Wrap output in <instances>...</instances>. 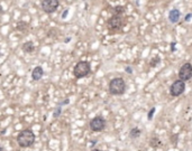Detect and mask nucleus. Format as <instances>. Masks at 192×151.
I'll return each instance as SVG.
<instances>
[{"label":"nucleus","instance_id":"a211bd4d","mask_svg":"<svg viewBox=\"0 0 192 151\" xmlns=\"http://www.w3.org/2000/svg\"><path fill=\"white\" fill-rule=\"evenodd\" d=\"M191 18H192V14H188V15L185 16L184 20H185V21H190V20H191Z\"/></svg>","mask_w":192,"mask_h":151},{"label":"nucleus","instance_id":"f03ea898","mask_svg":"<svg viewBox=\"0 0 192 151\" xmlns=\"http://www.w3.org/2000/svg\"><path fill=\"white\" fill-rule=\"evenodd\" d=\"M126 91V83L124 78L121 77H116L110 81L109 83V92L113 95H121Z\"/></svg>","mask_w":192,"mask_h":151},{"label":"nucleus","instance_id":"4468645a","mask_svg":"<svg viewBox=\"0 0 192 151\" xmlns=\"http://www.w3.org/2000/svg\"><path fill=\"white\" fill-rule=\"evenodd\" d=\"M114 11H115V15H119V16H120V15L125 11V8H124L122 6H117V7H115Z\"/></svg>","mask_w":192,"mask_h":151},{"label":"nucleus","instance_id":"423d86ee","mask_svg":"<svg viewBox=\"0 0 192 151\" xmlns=\"http://www.w3.org/2000/svg\"><path fill=\"white\" fill-rule=\"evenodd\" d=\"M184 90H185V82H183L181 79H177V81L173 82V84L171 85L170 93H171L172 96L176 97V96H180L184 92Z\"/></svg>","mask_w":192,"mask_h":151},{"label":"nucleus","instance_id":"f257e3e1","mask_svg":"<svg viewBox=\"0 0 192 151\" xmlns=\"http://www.w3.org/2000/svg\"><path fill=\"white\" fill-rule=\"evenodd\" d=\"M17 142L21 148H28L32 147L35 142V133L30 129H25L18 134Z\"/></svg>","mask_w":192,"mask_h":151},{"label":"nucleus","instance_id":"6ab92c4d","mask_svg":"<svg viewBox=\"0 0 192 151\" xmlns=\"http://www.w3.org/2000/svg\"><path fill=\"white\" fill-rule=\"evenodd\" d=\"M68 14H69V10L66 9V10H65V11H64V12L62 14V18H66V16H68Z\"/></svg>","mask_w":192,"mask_h":151},{"label":"nucleus","instance_id":"393cba45","mask_svg":"<svg viewBox=\"0 0 192 151\" xmlns=\"http://www.w3.org/2000/svg\"><path fill=\"white\" fill-rule=\"evenodd\" d=\"M0 56H1V54H0Z\"/></svg>","mask_w":192,"mask_h":151},{"label":"nucleus","instance_id":"6e6552de","mask_svg":"<svg viewBox=\"0 0 192 151\" xmlns=\"http://www.w3.org/2000/svg\"><path fill=\"white\" fill-rule=\"evenodd\" d=\"M122 25V21H121V17L119 15H114L111 18L108 20V27L113 30L116 29H119Z\"/></svg>","mask_w":192,"mask_h":151},{"label":"nucleus","instance_id":"5701e85b","mask_svg":"<svg viewBox=\"0 0 192 151\" xmlns=\"http://www.w3.org/2000/svg\"><path fill=\"white\" fill-rule=\"evenodd\" d=\"M91 151H101V150H99V149H92Z\"/></svg>","mask_w":192,"mask_h":151},{"label":"nucleus","instance_id":"2eb2a0df","mask_svg":"<svg viewBox=\"0 0 192 151\" xmlns=\"http://www.w3.org/2000/svg\"><path fill=\"white\" fill-rule=\"evenodd\" d=\"M160 60H161V58H160L158 56H155V57H154L153 59L151 60V63H150L151 67H155V66H156V65H157V64L160 63Z\"/></svg>","mask_w":192,"mask_h":151},{"label":"nucleus","instance_id":"412c9836","mask_svg":"<svg viewBox=\"0 0 192 151\" xmlns=\"http://www.w3.org/2000/svg\"><path fill=\"white\" fill-rule=\"evenodd\" d=\"M68 103H69V100H68V98H66L65 101H63V102H62V104H63V105H64V104H68Z\"/></svg>","mask_w":192,"mask_h":151},{"label":"nucleus","instance_id":"9d476101","mask_svg":"<svg viewBox=\"0 0 192 151\" xmlns=\"http://www.w3.org/2000/svg\"><path fill=\"white\" fill-rule=\"evenodd\" d=\"M180 17H181V12L179 9H172L169 14V19L172 24H176L180 20Z\"/></svg>","mask_w":192,"mask_h":151},{"label":"nucleus","instance_id":"f8f14e48","mask_svg":"<svg viewBox=\"0 0 192 151\" xmlns=\"http://www.w3.org/2000/svg\"><path fill=\"white\" fill-rule=\"evenodd\" d=\"M129 135H130V138L136 139V138H138V137L140 135V130H139L138 128H133V129L130 130V132H129Z\"/></svg>","mask_w":192,"mask_h":151},{"label":"nucleus","instance_id":"ddd939ff","mask_svg":"<svg viewBox=\"0 0 192 151\" xmlns=\"http://www.w3.org/2000/svg\"><path fill=\"white\" fill-rule=\"evenodd\" d=\"M27 27H28V25L25 21H19L17 24V29L18 30H25V29H27Z\"/></svg>","mask_w":192,"mask_h":151},{"label":"nucleus","instance_id":"b1692460","mask_svg":"<svg viewBox=\"0 0 192 151\" xmlns=\"http://www.w3.org/2000/svg\"><path fill=\"white\" fill-rule=\"evenodd\" d=\"M0 151H5V149H3L2 147H0Z\"/></svg>","mask_w":192,"mask_h":151},{"label":"nucleus","instance_id":"7ed1b4c3","mask_svg":"<svg viewBox=\"0 0 192 151\" xmlns=\"http://www.w3.org/2000/svg\"><path fill=\"white\" fill-rule=\"evenodd\" d=\"M90 72H91V66H90V63L87 60L79 62L73 68V75L77 78L85 77L87 75L90 74Z\"/></svg>","mask_w":192,"mask_h":151},{"label":"nucleus","instance_id":"39448f33","mask_svg":"<svg viewBox=\"0 0 192 151\" xmlns=\"http://www.w3.org/2000/svg\"><path fill=\"white\" fill-rule=\"evenodd\" d=\"M58 0H42L40 7L46 14H53L58 8Z\"/></svg>","mask_w":192,"mask_h":151},{"label":"nucleus","instance_id":"1a4fd4ad","mask_svg":"<svg viewBox=\"0 0 192 151\" xmlns=\"http://www.w3.org/2000/svg\"><path fill=\"white\" fill-rule=\"evenodd\" d=\"M44 75V71H43V67L42 66H36L33 72H32V78L33 81H39Z\"/></svg>","mask_w":192,"mask_h":151},{"label":"nucleus","instance_id":"20e7f679","mask_svg":"<svg viewBox=\"0 0 192 151\" xmlns=\"http://www.w3.org/2000/svg\"><path fill=\"white\" fill-rule=\"evenodd\" d=\"M89 125H90V129H91L92 131L100 132V131H102V130L106 128V120H105L102 116H96V118H93V119L90 121Z\"/></svg>","mask_w":192,"mask_h":151},{"label":"nucleus","instance_id":"dca6fc26","mask_svg":"<svg viewBox=\"0 0 192 151\" xmlns=\"http://www.w3.org/2000/svg\"><path fill=\"white\" fill-rule=\"evenodd\" d=\"M61 111H62L61 106H58V108L55 109L54 113H53V116H54V118H58V116H60V114H61Z\"/></svg>","mask_w":192,"mask_h":151},{"label":"nucleus","instance_id":"0eeeda50","mask_svg":"<svg viewBox=\"0 0 192 151\" xmlns=\"http://www.w3.org/2000/svg\"><path fill=\"white\" fill-rule=\"evenodd\" d=\"M179 77L181 81L185 82L188 79H190L192 77V65L190 63H185L181 66L180 71H179Z\"/></svg>","mask_w":192,"mask_h":151},{"label":"nucleus","instance_id":"f3484780","mask_svg":"<svg viewBox=\"0 0 192 151\" xmlns=\"http://www.w3.org/2000/svg\"><path fill=\"white\" fill-rule=\"evenodd\" d=\"M155 113V108H152L151 109V111L148 112V114H147V119L148 120H152L153 119V114Z\"/></svg>","mask_w":192,"mask_h":151},{"label":"nucleus","instance_id":"aec40b11","mask_svg":"<svg viewBox=\"0 0 192 151\" xmlns=\"http://www.w3.org/2000/svg\"><path fill=\"white\" fill-rule=\"evenodd\" d=\"M126 72L129 73V74H132V73H133V70H132L130 67H126Z\"/></svg>","mask_w":192,"mask_h":151},{"label":"nucleus","instance_id":"9b49d317","mask_svg":"<svg viewBox=\"0 0 192 151\" xmlns=\"http://www.w3.org/2000/svg\"><path fill=\"white\" fill-rule=\"evenodd\" d=\"M23 51L25 53H33L35 51V45L33 41H26L24 45H23Z\"/></svg>","mask_w":192,"mask_h":151},{"label":"nucleus","instance_id":"4be33fe9","mask_svg":"<svg viewBox=\"0 0 192 151\" xmlns=\"http://www.w3.org/2000/svg\"><path fill=\"white\" fill-rule=\"evenodd\" d=\"M2 11H3V10H2V7L0 6V14H2Z\"/></svg>","mask_w":192,"mask_h":151}]
</instances>
